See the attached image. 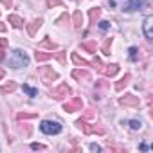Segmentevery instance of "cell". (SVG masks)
<instances>
[{"label": "cell", "instance_id": "38", "mask_svg": "<svg viewBox=\"0 0 153 153\" xmlns=\"http://www.w3.org/2000/svg\"><path fill=\"white\" fill-rule=\"evenodd\" d=\"M0 31H6V25H2V24H0Z\"/></svg>", "mask_w": 153, "mask_h": 153}, {"label": "cell", "instance_id": "20", "mask_svg": "<svg viewBox=\"0 0 153 153\" xmlns=\"http://www.w3.org/2000/svg\"><path fill=\"white\" fill-rule=\"evenodd\" d=\"M22 90H24L29 97H36V96H38V90H36V88H33V87H29V85H24V87H22Z\"/></svg>", "mask_w": 153, "mask_h": 153}, {"label": "cell", "instance_id": "27", "mask_svg": "<svg viewBox=\"0 0 153 153\" xmlns=\"http://www.w3.org/2000/svg\"><path fill=\"white\" fill-rule=\"evenodd\" d=\"M36 117V114H18V119H33Z\"/></svg>", "mask_w": 153, "mask_h": 153}, {"label": "cell", "instance_id": "25", "mask_svg": "<svg viewBox=\"0 0 153 153\" xmlns=\"http://www.w3.org/2000/svg\"><path fill=\"white\" fill-rule=\"evenodd\" d=\"M81 47H83V49H87L88 52H96V49H97V47H96V43H81Z\"/></svg>", "mask_w": 153, "mask_h": 153}, {"label": "cell", "instance_id": "6", "mask_svg": "<svg viewBox=\"0 0 153 153\" xmlns=\"http://www.w3.org/2000/svg\"><path fill=\"white\" fill-rule=\"evenodd\" d=\"M81 108H83L81 97H74V99H70V101H67V103L63 105V110H67V112H78V110H81Z\"/></svg>", "mask_w": 153, "mask_h": 153}, {"label": "cell", "instance_id": "28", "mask_svg": "<svg viewBox=\"0 0 153 153\" xmlns=\"http://www.w3.org/2000/svg\"><path fill=\"white\" fill-rule=\"evenodd\" d=\"M47 6L54 7V6H61V2H59V0H47Z\"/></svg>", "mask_w": 153, "mask_h": 153}, {"label": "cell", "instance_id": "26", "mask_svg": "<svg viewBox=\"0 0 153 153\" xmlns=\"http://www.w3.org/2000/svg\"><path fill=\"white\" fill-rule=\"evenodd\" d=\"M99 29H101V31H108V29H110V22H106V20L99 22Z\"/></svg>", "mask_w": 153, "mask_h": 153}, {"label": "cell", "instance_id": "21", "mask_svg": "<svg viewBox=\"0 0 153 153\" xmlns=\"http://www.w3.org/2000/svg\"><path fill=\"white\" fill-rule=\"evenodd\" d=\"M128 79H130V74H126V76H124V78H123L121 81H117V85H115V90H119V92H121V90H123V88L128 85Z\"/></svg>", "mask_w": 153, "mask_h": 153}, {"label": "cell", "instance_id": "14", "mask_svg": "<svg viewBox=\"0 0 153 153\" xmlns=\"http://www.w3.org/2000/svg\"><path fill=\"white\" fill-rule=\"evenodd\" d=\"M72 22H74V27L76 29H81V25H83V15H81V11H76L74 13Z\"/></svg>", "mask_w": 153, "mask_h": 153}, {"label": "cell", "instance_id": "11", "mask_svg": "<svg viewBox=\"0 0 153 153\" xmlns=\"http://www.w3.org/2000/svg\"><path fill=\"white\" fill-rule=\"evenodd\" d=\"M42 27V18H38V20H34V22H31L29 25H27V33L31 34V36H34L36 34V31Z\"/></svg>", "mask_w": 153, "mask_h": 153}, {"label": "cell", "instance_id": "30", "mask_svg": "<svg viewBox=\"0 0 153 153\" xmlns=\"http://www.w3.org/2000/svg\"><path fill=\"white\" fill-rule=\"evenodd\" d=\"M56 58H58L59 63H65V61H67V59H65V52H56Z\"/></svg>", "mask_w": 153, "mask_h": 153}, {"label": "cell", "instance_id": "12", "mask_svg": "<svg viewBox=\"0 0 153 153\" xmlns=\"http://www.w3.org/2000/svg\"><path fill=\"white\" fill-rule=\"evenodd\" d=\"M72 78H76V79H90V74L87 72V70H79V68H76V70H72Z\"/></svg>", "mask_w": 153, "mask_h": 153}, {"label": "cell", "instance_id": "37", "mask_svg": "<svg viewBox=\"0 0 153 153\" xmlns=\"http://www.w3.org/2000/svg\"><path fill=\"white\" fill-rule=\"evenodd\" d=\"M0 59H4V51L0 49Z\"/></svg>", "mask_w": 153, "mask_h": 153}, {"label": "cell", "instance_id": "36", "mask_svg": "<svg viewBox=\"0 0 153 153\" xmlns=\"http://www.w3.org/2000/svg\"><path fill=\"white\" fill-rule=\"evenodd\" d=\"M4 74H6V72H4V68H0V79L4 78Z\"/></svg>", "mask_w": 153, "mask_h": 153}, {"label": "cell", "instance_id": "8", "mask_svg": "<svg viewBox=\"0 0 153 153\" xmlns=\"http://www.w3.org/2000/svg\"><path fill=\"white\" fill-rule=\"evenodd\" d=\"M119 103L123 105V106H139V97L137 96H133V94H124L121 99H119Z\"/></svg>", "mask_w": 153, "mask_h": 153}, {"label": "cell", "instance_id": "15", "mask_svg": "<svg viewBox=\"0 0 153 153\" xmlns=\"http://www.w3.org/2000/svg\"><path fill=\"white\" fill-rule=\"evenodd\" d=\"M72 61L76 63V65H79V67H90L92 63L90 61H87V59H83V58H79L76 52H72Z\"/></svg>", "mask_w": 153, "mask_h": 153}, {"label": "cell", "instance_id": "23", "mask_svg": "<svg viewBox=\"0 0 153 153\" xmlns=\"http://www.w3.org/2000/svg\"><path fill=\"white\" fill-rule=\"evenodd\" d=\"M137 56H139V49H137V47H130V59L135 61Z\"/></svg>", "mask_w": 153, "mask_h": 153}, {"label": "cell", "instance_id": "16", "mask_svg": "<svg viewBox=\"0 0 153 153\" xmlns=\"http://www.w3.org/2000/svg\"><path fill=\"white\" fill-rule=\"evenodd\" d=\"M99 15H101V9H99V7H94V9H90V11H88L90 24H96V20L99 18Z\"/></svg>", "mask_w": 153, "mask_h": 153}, {"label": "cell", "instance_id": "22", "mask_svg": "<svg viewBox=\"0 0 153 153\" xmlns=\"http://www.w3.org/2000/svg\"><path fill=\"white\" fill-rule=\"evenodd\" d=\"M110 45H112V38H106L105 43H103V52L105 54H110Z\"/></svg>", "mask_w": 153, "mask_h": 153}, {"label": "cell", "instance_id": "3", "mask_svg": "<svg viewBox=\"0 0 153 153\" xmlns=\"http://www.w3.org/2000/svg\"><path fill=\"white\" fill-rule=\"evenodd\" d=\"M38 72H40V76H42V81L47 83V85H51L54 79H58V72L52 70V67H40Z\"/></svg>", "mask_w": 153, "mask_h": 153}, {"label": "cell", "instance_id": "10", "mask_svg": "<svg viewBox=\"0 0 153 153\" xmlns=\"http://www.w3.org/2000/svg\"><path fill=\"white\" fill-rule=\"evenodd\" d=\"M99 72L105 74V76H115L119 72V65H115V63H112V65H101Z\"/></svg>", "mask_w": 153, "mask_h": 153}, {"label": "cell", "instance_id": "7", "mask_svg": "<svg viewBox=\"0 0 153 153\" xmlns=\"http://www.w3.org/2000/svg\"><path fill=\"white\" fill-rule=\"evenodd\" d=\"M146 6V0H128L123 6V11H137V9H142Z\"/></svg>", "mask_w": 153, "mask_h": 153}, {"label": "cell", "instance_id": "9", "mask_svg": "<svg viewBox=\"0 0 153 153\" xmlns=\"http://www.w3.org/2000/svg\"><path fill=\"white\" fill-rule=\"evenodd\" d=\"M153 16H148L146 20H144V25H142V31H144V36L148 38V40H151L153 38Z\"/></svg>", "mask_w": 153, "mask_h": 153}, {"label": "cell", "instance_id": "13", "mask_svg": "<svg viewBox=\"0 0 153 153\" xmlns=\"http://www.w3.org/2000/svg\"><path fill=\"white\" fill-rule=\"evenodd\" d=\"M7 22H9L13 27H16V29H20V27L24 25V20H22L20 16H16V15H9V16H7Z\"/></svg>", "mask_w": 153, "mask_h": 153}, {"label": "cell", "instance_id": "5", "mask_svg": "<svg viewBox=\"0 0 153 153\" xmlns=\"http://www.w3.org/2000/svg\"><path fill=\"white\" fill-rule=\"evenodd\" d=\"M52 97H56V99H63V97H67V96H70L72 94V90H70V87L67 85V83H61L59 87H56V88H52Z\"/></svg>", "mask_w": 153, "mask_h": 153}, {"label": "cell", "instance_id": "35", "mask_svg": "<svg viewBox=\"0 0 153 153\" xmlns=\"http://www.w3.org/2000/svg\"><path fill=\"white\" fill-rule=\"evenodd\" d=\"M90 117H94V112H92V110H88V112L85 114V119H90Z\"/></svg>", "mask_w": 153, "mask_h": 153}, {"label": "cell", "instance_id": "4", "mask_svg": "<svg viewBox=\"0 0 153 153\" xmlns=\"http://www.w3.org/2000/svg\"><path fill=\"white\" fill-rule=\"evenodd\" d=\"M76 124H78V126L87 133V135H90V133H99V135H103V133H105V130H103V128H97L96 124H88L85 119H79Z\"/></svg>", "mask_w": 153, "mask_h": 153}, {"label": "cell", "instance_id": "34", "mask_svg": "<svg viewBox=\"0 0 153 153\" xmlns=\"http://www.w3.org/2000/svg\"><path fill=\"white\" fill-rule=\"evenodd\" d=\"M4 47H7V42L4 38H0V49H4Z\"/></svg>", "mask_w": 153, "mask_h": 153}, {"label": "cell", "instance_id": "29", "mask_svg": "<svg viewBox=\"0 0 153 153\" xmlns=\"http://www.w3.org/2000/svg\"><path fill=\"white\" fill-rule=\"evenodd\" d=\"M61 22H68V15H67V13H63V15L56 20V24H61Z\"/></svg>", "mask_w": 153, "mask_h": 153}, {"label": "cell", "instance_id": "18", "mask_svg": "<svg viewBox=\"0 0 153 153\" xmlns=\"http://www.w3.org/2000/svg\"><path fill=\"white\" fill-rule=\"evenodd\" d=\"M15 90H16V83H13V81L0 88V92H2V94H9V92H15Z\"/></svg>", "mask_w": 153, "mask_h": 153}, {"label": "cell", "instance_id": "19", "mask_svg": "<svg viewBox=\"0 0 153 153\" xmlns=\"http://www.w3.org/2000/svg\"><path fill=\"white\" fill-rule=\"evenodd\" d=\"M51 58H52V52H42V51L36 52V59H38V61H47V59H51Z\"/></svg>", "mask_w": 153, "mask_h": 153}, {"label": "cell", "instance_id": "1", "mask_svg": "<svg viewBox=\"0 0 153 153\" xmlns=\"http://www.w3.org/2000/svg\"><path fill=\"white\" fill-rule=\"evenodd\" d=\"M7 65H9L11 68H22V67H27V65H29V56H27L24 51L15 49V51H11L9 58H7Z\"/></svg>", "mask_w": 153, "mask_h": 153}, {"label": "cell", "instance_id": "2", "mask_svg": "<svg viewBox=\"0 0 153 153\" xmlns=\"http://www.w3.org/2000/svg\"><path fill=\"white\" fill-rule=\"evenodd\" d=\"M40 130H42L45 135H58V133L61 131V124H59L58 121H49V119H45V121H42Z\"/></svg>", "mask_w": 153, "mask_h": 153}, {"label": "cell", "instance_id": "33", "mask_svg": "<svg viewBox=\"0 0 153 153\" xmlns=\"http://www.w3.org/2000/svg\"><path fill=\"white\" fill-rule=\"evenodd\" d=\"M90 149H92V151H101V146H97V144H90Z\"/></svg>", "mask_w": 153, "mask_h": 153}, {"label": "cell", "instance_id": "31", "mask_svg": "<svg viewBox=\"0 0 153 153\" xmlns=\"http://www.w3.org/2000/svg\"><path fill=\"white\" fill-rule=\"evenodd\" d=\"M31 148H33V149H45V146H43V144H36V142H33V144H31Z\"/></svg>", "mask_w": 153, "mask_h": 153}, {"label": "cell", "instance_id": "17", "mask_svg": "<svg viewBox=\"0 0 153 153\" xmlns=\"http://www.w3.org/2000/svg\"><path fill=\"white\" fill-rule=\"evenodd\" d=\"M38 47H40V49H51V51H52V49H56V43H54L52 40L45 38V40H43L42 43H38Z\"/></svg>", "mask_w": 153, "mask_h": 153}, {"label": "cell", "instance_id": "24", "mask_svg": "<svg viewBox=\"0 0 153 153\" xmlns=\"http://www.w3.org/2000/svg\"><path fill=\"white\" fill-rule=\"evenodd\" d=\"M128 124H130V128H131V130H140V126H142V123H140V121H137V119L130 121Z\"/></svg>", "mask_w": 153, "mask_h": 153}, {"label": "cell", "instance_id": "32", "mask_svg": "<svg viewBox=\"0 0 153 153\" xmlns=\"http://www.w3.org/2000/svg\"><path fill=\"white\" fill-rule=\"evenodd\" d=\"M0 2H2V4H4V6L7 7V9H9V7H11V4H13L11 0H0Z\"/></svg>", "mask_w": 153, "mask_h": 153}]
</instances>
